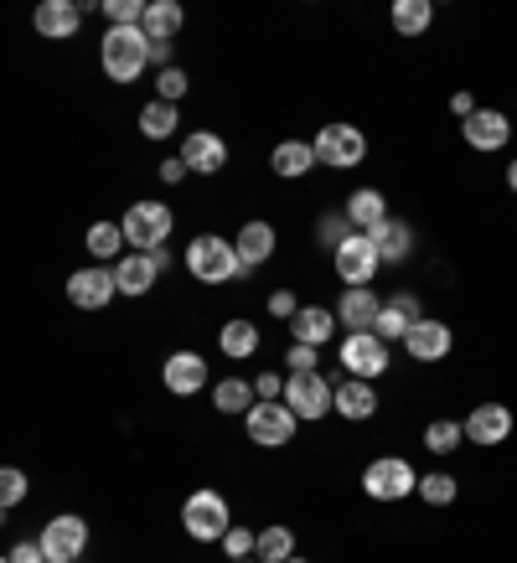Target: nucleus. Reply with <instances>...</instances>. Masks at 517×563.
I'll use <instances>...</instances> for the list:
<instances>
[{
	"label": "nucleus",
	"mask_w": 517,
	"mask_h": 563,
	"mask_svg": "<svg viewBox=\"0 0 517 563\" xmlns=\"http://www.w3.org/2000/svg\"><path fill=\"white\" fill-rule=\"evenodd\" d=\"M295 409L285 404V398H258L254 409L243 413V429H249V440L264 444V450H279V444L295 440Z\"/></svg>",
	"instance_id": "2"
},
{
	"label": "nucleus",
	"mask_w": 517,
	"mask_h": 563,
	"mask_svg": "<svg viewBox=\"0 0 517 563\" xmlns=\"http://www.w3.org/2000/svg\"><path fill=\"white\" fill-rule=\"evenodd\" d=\"M233 249H239L243 269H254V264H264V258L275 254V228H270V222H243Z\"/></svg>",
	"instance_id": "28"
},
{
	"label": "nucleus",
	"mask_w": 517,
	"mask_h": 563,
	"mask_svg": "<svg viewBox=\"0 0 517 563\" xmlns=\"http://www.w3.org/2000/svg\"><path fill=\"white\" fill-rule=\"evenodd\" d=\"M103 16H109V26H140V21H145V5H140V0H109Z\"/></svg>",
	"instance_id": "38"
},
{
	"label": "nucleus",
	"mask_w": 517,
	"mask_h": 563,
	"mask_svg": "<svg viewBox=\"0 0 517 563\" xmlns=\"http://www.w3.org/2000/svg\"><path fill=\"white\" fill-rule=\"evenodd\" d=\"M187 269L197 274L202 285H228V279H239L243 274V258L228 239H212V233H207V239H197L187 249Z\"/></svg>",
	"instance_id": "3"
},
{
	"label": "nucleus",
	"mask_w": 517,
	"mask_h": 563,
	"mask_svg": "<svg viewBox=\"0 0 517 563\" xmlns=\"http://www.w3.org/2000/svg\"><path fill=\"white\" fill-rule=\"evenodd\" d=\"M507 187L517 191V161H513V166H507Z\"/></svg>",
	"instance_id": "48"
},
{
	"label": "nucleus",
	"mask_w": 517,
	"mask_h": 563,
	"mask_svg": "<svg viewBox=\"0 0 517 563\" xmlns=\"http://www.w3.org/2000/svg\"><path fill=\"white\" fill-rule=\"evenodd\" d=\"M346 222L358 228V233H373L378 222H388V202H383V191H373V187H358L352 197H346Z\"/></svg>",
	"instance_id": "22"
},
{
	"label": "nucleus",
	"mask_w": 517,
	"mask_h": 563,
	"mask_svg": "<svg viewBox=\"0 0 517 563\" xmlns=\"http://www.w3.org/2000/svg\"><path fill=\"white\" fill-rule=\"evenodd\" d=\"M461 130H465V145H471V151H486V155L502 151V145L513 140V120H507L502 109H476Z\"/></svg>",
	"instance_id": "15"
},
{
	"label": "nucleus",
	"mask_w": 517,
	"mask_h": 563,
	"mask_svg": "<svg viewBox=\"0 0 517 563\" xmlns=\"http://www.w3.org/2000/svg\"><path fill=\"white\" fill-rule=\"evenodd\" d=\"M331 258H337V274L346 279V290H367V285H373V274H378V264H383L367 233H352V239H346Z\"/></svg>",
	"instance_id": "11"
},
{
	"label": "nucleus",
	"mask_w": 517,
	"mask_h": 563,
	"mask_svg": "<svg viewBox=\"0 0 517 563\" xmlns=\"http://www.w3.org/2000/svg\"><path fill=\"white\" fill-rule=\"evenodd\" d=\"M404 346H409L414 362H446L450 346H455V331H450L446 321H419L409 336H404Z\"/></svg>",
	"instance_id": "17"
},
{
	"label": "nucleus",
	"mask_w": 517,
	"mask_h": 563,
	"mask_svg": "<svg viewBox=\"0 0 517 563\" xmlns=\"http://www.w3.org/2000/svg\"><path fill=\"white\" fill-rule=\"evenodd\" d=\"M310 145H316V161L337 166V172H352V166H362V155H367V135H362L358 124H321V135L310 140Z\"/></svg>",
	"instance_id": "7"
},
{
	"label": "nucleus",
	"mask_w": 517,
	"mask_h": 563,
	"mask_svg": "<svg viewBox=\"0 0 517 563\" xmlns=\"http://www.w3.org/2000/svg\"><path fill=\"white\" fill-rule=\"evenodd\" d=\"M331 331H337V316H331V310L300 306V316L290 321V342H300V346H327Z\"/></svg>",
	"instance_id": "24"
},
{
	"label": "nucleus",
	"mask_w": 517,
	"mask_h": 563,
	"mask_svg": "<svg viewBox=\"0 0 517 563\" xmlns=\"http://www.w3.org/2000/svg\"><path fill=\"white\" fill-rule=\"evenodd\" d=\"M285 563H306V559H285Z\"/></svg>",
	"instance_id": "50"
},
{
	"label": "nucleus",
	"mask_w": 517,
	"mask_h": 563,
	"mask_svg": "<svg viewBox=\"0 0 517 563\" xmlns=\"http://www.w3.org/2000/svg\"><path fill=\"white\" fill-rule=\"evenodd\" d=\"M254 393H258V398H285V388H279V377H275V373H264V377H258Z\"/></svg>",
	"instance_id": "47"
},
{
	"label": "nucleus",
	"mask_w": 517,
	"mask_h": 563,
	"mask_svg": "<svg viewBox=\"0 0 517 563\" xmlns=\"http://www.w3.org/2000/svg\"><path fill=\"white\" fill-rule=\"evenodd\" d=\"M455 444H465V424H455V419H435V424L425 429V450H430V455H450Z\"/></svg>",
	"instance_id": "35"
},
{
	"label": "nucleus",
	"mask_w": 517,
	"mask_h": 563,
	"mask_svg": "<svg viewBox=\"0 0 517 563\" xmlns=\"http://www.w3.org/2000/svg\"><path fill=\"white\" fill-rule=\"evenodd\" d=\"M337 413H342V419H352V424L373 419V413H378V393H373V383H362V377H346L342 388H337Z\"/></svg>",
	"instance_id": "25"
},
{
	"label": "nucleus",
	"mask_w": 517,
	"mask_h": 563,
	"mask_svg": "<svg viewBox=\"0 0 517 563\" xmlns=\"http://www.w3.org/2000/svg\"><path fill=\"white\" fill-rule=\"evenodd\" d=\"M285 404L295 409V419H327L337 409V388L321 373H290L285 377Z\"/></svg>",
	"instance_id": "8"
},
{
	"label": "nucleus",
	"mask_w": 517,
	"mask_h": 563,
	"mask_svg": "<svg viewBox=\"0 0 517 563\" xmlns=\"http://www.w3.org/2000/svg\"><path fill=\"white\" fill-rule=\"evenodd\" d=\"M218 342H223V357L243 362V357H254V352H258V331L249 321H228Z\"/></svg>",
	"instance_id": "31"
},
{
	"label": "nucleus",
	"mask_w": 517,
	"mask_h": 563,
	"mask_svg": "<svg viewBox=\"0 0 517 563\" xmlns=\"http://www.w3.org/2000/svg\"><path fill=\"white\" fill-rule=\"evenodd\" d=\"M182 161H187V172H197V176H218L228 166L223 135H212V130H197V135H187V145H182Z\"/></svg>",
	"instance_id": "16"
},
{
	"label": "nucleus",
	"mask_w": 517,
	"mask_h": 563,
	"mask_svg": "<svg viewBox=\"0 0 517 563\" xmlns=\"http://www.w3.org/2000/svg\"><path fill=\"white\" fill-rule=\"evenodd\" d=\"M124 228H114V222H94V228H88V254L94 258H114V264H120V249H124Z\"/></svg>",
	"instance_id": "34"
},
{
	"label": "nucleus",
	"mask_w": 517,
	"mask_h": 563,
	"mask_svg": "<svg viewBox=\"0 0 517 563\" xmlns=\"http://www.w3.org/2000/svg\"><path fill=\"white\" fill-rule=\"evenodd\" d=\"M78 21H84V11H78L73 0H42V5H36V32L52 36V42L78 36Z\"/></svg>",
	"instance_id": "21"
},
{
	"label": "nucleus",
	"mask_w": 517,
	"mask_h": 563,
	"mask_svg": "<svg viewBox=\"0 0 517 563\" xmlns=\"http://www.w3.org/2000/svg\"><path fill=\"white\" fill-rule=\"evenodd\" d=\"M212 404H218V413H249L254 409V388L243 377H223L218 393H212Z\"/></svg>",
	"instance_id": "33"
},
{
	"label": "nucleus",
	"mask_w": 517,
	"mask_h": 563,
	"mask_svg": "<svg viewBox=\"0 0 517 563\" xmlns=\"http://www.w3.org/2000/svg\"><path fill=\"white\" fill-rule=\"evenodd\" d=\"M367 239H373V249H378L383 264H404V258H409V249H414V233H409V222H404V218L378 222Z\"/></svg>",
	"instance_id": "23"
},
{
	"label": "nucleus",
	"mask_w": 517,
	"mask_h": 563,
	"mask_svg": "<svg viewBox=\"0 0 517 563\" xmlns=\"http://www.w3.org/2000/svg\"><path fill=\"white\" fill-rule=\"evenodd\" d=\"M155 84H161V99L176 103L182 93H187V73H182V68H161V78H155Z\"/></svg>",
	"instance_id": "42"
},
{
	"label": "nucleus",
	"mask_w": 517,
	"mask_h": 563,
	"mask_svg": "<svg viewBox=\"0 0 517 563\" xmlns=\"http://www.w3.org/2000/svg\"><path fill=\"white\" fill-rule=\"evenodd\" d=\"M435 21V5L430 0H398L394 5V32L398 36H425Z\"/></svg>",
	"instance_id": "29"
},
{
	"label": "nucleus",
	"mask_w": 517,
	"mask_h": 563,
	"mask_svg": "<svg viewBox=\"0 0 517 563\" xmlns=\"http://www.w3.org/2000/svg\"><path fill=\"white\" fill-rule=\"evenodd\" d=\"M21 496H26V476H21L16 465H6L0 471V507L11 512V507H21Z\"/></svg>",
	"instance_id": "39"
},
{
	"label": "nucleus",
	"mask_w": 517,
	"mask_h": 563,
	"mask_svg": "<svg viewBox=\"0 0 517 563\" xmlns=\"http://www.w3.org/2000/svg\"><path fill=\"white\" fill-rule=\"evenodd\" d=\"M450 114H461V124H465V120H471V114H476V99H471V93H465V88H461V93L450 99Z\"/></svg>",
	"instance_id": "46"
},
{
	"label": "nucleus",
	"mask_w": 517,
	"mask_h": 563,
	"mask_svg": "<svg viewBox=\"0 0 517 563\" xmlns=\"http://www.w3.org/2000/svg\"><path fill=\"white\" fill-rule=\"evenodd\" d=\"M419 496H425L430 507H450V501H455V476H446V471L419 476Z\"/></svg>",
	"instance_id": "37"
},
{
	"label": "nucleus",
	"mask_w": 517,
	"mask_h": 563,
	"mask_svg": "<svg viewBox=\"0 0 517 563\" xmlns=\"http://www.w3.org/2000/svg\"><path fill=\"white\" fill-rule=\"evenodd\" d=\"M11 563H47V553H42V543H16L11 548Z\"/></svg>",
	"instance_id": "44"
},
{
	"label": "nucleus",
	"mask_w": 517,
	"mask_h": 563,
	"mask_svg": "<svg viewBox=\"0 0 517 563\" xmlns=\"http://www.w3.org/2000/svg\"><path fill=\"white\" fill-rule=\"evenodd\" d=\"M378 316H383V300L373 295V285H367V290H346L342 300H337V321L346 325V336H352V331H373Z\"/></svg>",
	"instance_id": "19"
},
{
	"label": "nucleus",
	"mask_w": 517,
	"mask_h": 563,
	"mask_svg": "<svg viewBox=\"0 0 517 563\" xmlns=\"http://www.w3.org/2000/svg\"><path fill=\"white\" fill-rule=\"evenodd\" d=\"M352 233H358V228L346 222V212H327V218L316 222V239H321V249H331V254H337V249H342Z\"/></svg>",
	"instance_id": "36"
},
{
	"label": "nucleus",
	"mask_w": 517,
	"mask_h": 563,
	"mask_svg": "<svg viewBox=\"0 0 517 563\" xmlns=\"http://www.w3.org/2000/svg\"><path fill=\"white\" fill-rule=\"evenodd\" d=\"M342 367H346V377L373 383V377L388 373V342H383L378 331H352L342 342Z\"/></svg>",
	"instance_id": "9"
},
{
	"label": "nucleus",
	"mask_w": 517,
	"mask_h": 563,
	"mask_svg": "<svg viewBox=\"0 0 517 563\" xmlns=\"http://www.w3.org/2000/svg\"><path fill=\"white\" fill-rule=\"evenodd\" d=\"M182 176H187V161H182V155H172V161H161V181H182Z\"/></svg>",
	"instance_id": "45"
},
{
	"label": "nucleus",
	"mask_w": 517,
	"mask_h": 563,
	"mask_svg": "<svg viewBox=\"0 0 517 563\" xmlns=\"http://www.w3.org/2000/svg\"><path fill=\"white\" fill-rule=\"evenodd\" d=\"M172 130H176V103L151 99L145 109H140V135L145 140H166Z\"/></svg>",
	"instance_id": "30"
},
{
	"label": "nucleus",
	"mask_w": 517,
	"mask_h": 563,
	"mask_svg": "<svg viewBox=\"0 0 517 563\" xmlns=\"http://www.w3.org/2000/svg\"><path fill=\"white\" fill-rule=\"evenodd\" d=\"M362 492L373 501H404L409 492H419V476L404 455H378V461L362 471Z\"/></svg>",
	"instance_id": "6"
},
{
	"label": "nucleus",
	"mask_w": 517,
	"mask_h": 563,
	"mask_svg": "<svg viewBox=\"0 0 517 563\" xmlns=\"http://www.w3.org/2000/svg\"><path fill=\"white\" fill-rule=\"evenodd\" d=\"M161 383L172 393H182V398H191V393L207 388V362L197 357V352H172L166 367H161Z\"/></svg>",
	"instance_id": "18"
},
{
	"label": "nucleus",
	"mask_w": 517,
	"mask_h": 563,
	"mask_svg": "<svg viewBox=\"0 0 517 563\" xmlns=\"http://www.w3.org/2000/svg\"><path fill=\"white\" fill-rule=\"evenodd\" d=\"M166 264H172L166 249H155V254H124L120 264H114V285H120V295H145Z\"/></svg>",
	"instance_id": "12"
},
{
	"label": "nucleus",
	"mask_w": 517,
	"mask_h": 563,
	"mask_svg": "<svg viewBox=\"0 0 517 563\" xmlns=\"http://www.w3.org/2000/svg\"><path fill=\"white\" fill-rule=\"evenodd\" d=\"M228 563H258V559H228Z\"/></svg>",
	"instance_id": "49"
},
{
	"label": "nucleus",
	"mask_w": 517,
	"mask_h": 563,
	"mask_svg": "<svg viewBox=\"0 0 517 563\" xmlns=\"http://www.w3.org/2000/svg\"><path fill=\"white\" fill-rule=\"evenodd\" d=\"M507 434H513V409H507V404H476V409L465 413V440L471 444H486V450H492V444H502Z\"/></svg>",
	"instance_id": "14"
},
{
	"label": "nucleus",
	"mask_w": 517,
	"mask_h": 563,
	"mask_svg": "<svg viewBox=\"0 0 517 563\" xmlns=\"http://www.w3.org/2000/svg\"><path fill=\"white\" fill-rule=\"evenodd\" d=\"M120 228L140 254H155V249H166V239H172V207L166 202H135L120 218Z\"/></svg>",
	"instance_id": "5"
},
{
	"label": "nucleus",
	"mask_w": 517,
	"mask_h": 563,
	"mask_svg": "<svg viewBox=\"0 0 517 563\" xmlns=\"http://www.w3.org/2000/svg\"><path fill=\"white\" fill-rule=\"evenodd\" d=\"M270 166H275V176H285V181H300V176L316 166V145H306V140H279L275 155H270Z\"/></svg>",
	"instance_id": "26"
},
{
	"label": "nucleus",
	"mask_w": 517,
	"mask_h": 563,
	"mask_svg": "<svg viewBox=\"0 0 517 563\" xmlns=\"http://www.w3.org/2000/svg\"><path fill=\"white\" fill-rule=\"evenodd\" d=\"M182 528L197 538V543H223L233 517H228V501L218 492H191L187 507H182Z\"/></svg>",
	"instance_id": "4"
},
{
	"label": "nucleus",
	"mask_w": 517,
	"mask_h": 563,
	"mask_svg": "<svg viewBox=\"0 0 517 563\" xmlns=\"http://www.w3.org/2000/svg\"><path fill=\"white\" fill-rule=\"evenodd\" d=\"M99 57H103V73H109L114 84H135L140 73L151 68V36L140 32V26H109Z\"/></svg>",
	"instance_id": "1"
},
{
	"label": "nucleus",
	"mask_w": 517,
	"mask_h": 563,
	"mask_svg": "<svg viewBox=\"0 0 517 563\" xmlns=\"http://www.w3.org/2000/svg\"><path fill=\"white\" fill-rule=\"evenodd\" d=\"M270 316H279V321H295V316H300V300H295L290 290H275V295H270Z\"/></svg>",
	"instance_id": "43"
},
{
	"label": "nucleus",
	"mask_w": 517,
	"mask_h": 563,
	"mask_svg": "<svg viewBox=\"0 0 517 563\" xmlns=\"http://www.w3.org/2000/svg\"><path fill=\"white\" fill-rule=\"evenodd\" d=\"M42 553H47V563H78L84 559V548H88V522L84 517H52L47 528H42Z\"/></svg>",
	"instance_id": "10"
},
{
	"label": "nucleus",
	"mask_w": 517,
	"mask_h": 563,
	"mask_svg": "<svg viewBox=\"0 0 517 563\" xmlns=\"http://www.w3.org/2000/svg\"><path fill=\"white\" fill-rule=\"evenodd\" d=\"M419 321H425V316H419V300H414V295H394V300L383 306V316H378L373 331H378L383 342H404Z\"/></svg>",
	"instance_id": "20"
},
{
	"label": "nucleus",
	"mask_w": 517,
	"mask_h": 563,
	"mask_svg": "<svg viewBox=\"0 0 517 563\" xmlns=\"http://www.w3.org/2000/svg\"><path fill=\"white\" fill-rule=\"evenodd\" d=\"M120 295V285H114V269H73L68 279V300L78 310H103L109 300Z\"/></svg>",
	"instance_id": "13"
},
{
	"label": "nucleus",
	"mask_w": 517,
	"mask_h": 563,
	"mask_svg": "<svg viewBox=\"0 0 517 563\" xmlns=\"http://www.w3.org/2000/svg\"><path fill=\"white\" fill-rule=\"evenodd\" d=\"M316 357H321V346H300V342H295L290 352H285V367H290V373H316Z\"/></svg>",
	"instance_id": "41"
},
{
	"label": "nucleus",
	"mask_w": 517,
	"mask_h": 563,
	"mask_svg": "<svg viewBox=\"0 0 517 563\" xmlns=\"http://www.w3.org/2000/svg\"><path fill=\"white\" fill-rule=\"evenodd\" d=\"M182 21H187V11H182L176 0H151V5H145V21H140V32L151 36V42H172V36L182 32Z\"/></svg>",
	"instance_id": "27"
},
{
	"label": "nucleus",
	"mask_w": 517,
	"mask_h": 563,
	"mask_svg": "<svg viewBox=\"0 0 517 563\" xmlns=\"http://www.w3.org/2000/svg\"><path fill=\"white\" fill-rule=\"evenodd\" d=\"M258 563H285V559H295V532L290 528H264L258 532V553H254Z\"/></svg>",
	"instance_id": "32"
},
{
	"label": "nucleus",
	"mask_w": 517,
	"mask_h": 563,
	"mask_svg": "<svg viewBox=\"0 0 517 563\" xmlns=\"http://www.w3.org/2000/svg\"><path fill=\"white\" fill-rule=\"evenodd\" d=\"M223 548H228V559H249V553H258V532H249V528H228Z\"/></svg>",
	"instance_id": "40"
}]
</instances>
